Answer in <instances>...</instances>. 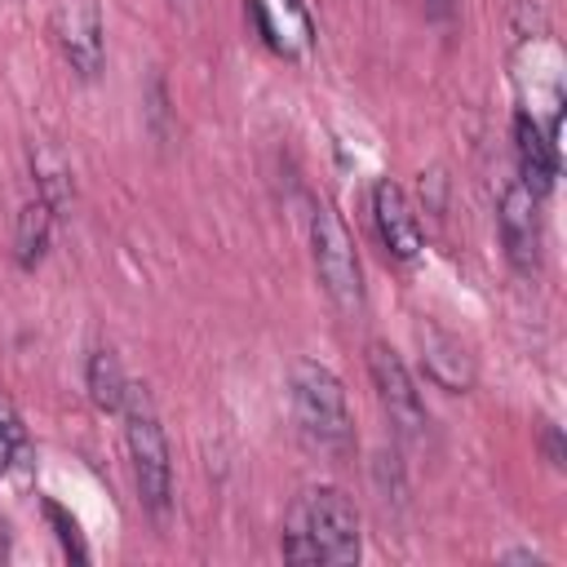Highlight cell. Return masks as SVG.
<instances>
[{"label":"cell","mask_w":567,"mask_h":567,"mask_svg":"<svg viewBox=\"0 0 567 567\" xmlns=\"http://www.w3.org/2000/svg\"><path fill=\"white\" fill-rule=\"evenodd\" d=\"M372 221H377V235H381L390 261L412 266V261L421 257V248H425V239H421V221H416L412 199L403 195L399 182L381 177V182L372 186Z\"/></svg>","instance_id":"ba28073f"},{"label":"cell","mask_w":567,"mask_h":567,"mask_svg":"<svg viewBox=\"0 0 567 567\" xmlns=\"http://www.w3.org/2000/svg\"><path fill=\"white\" fill-rule=\"evenodd\" d=\"M540 447H545L549 465H563V456H567V452H563V434H558V425H549V421L540 425Z\"/></svg>","instance_id":"e0dca14e"},{"label":"cell","mask_w":567,"mask_h":567,"mask_svg":"<svg viewBox=\"0 0 567 567\" xmlns=\"http://www.w3.org/2000/svg\"><path fill=\"white\" fill-rule=\"evenodd\" d=\"M18 447H22V425H18V416H13V412L0 403V474L13 465Z\"/></svg>","instance_id":"2e32d148"},{"label":"cell","mask_w":567,"mask_h":567,"mask_svg":"<svg viewBox=\"0 0 567 567\" xmlns=\"http://www.w3.org/2000/svg\"><path fill=\"white\" fill-rule=\"evenodd\" d=\"M279 549L288 563H359L363 532L359 509L341 487H310L292 501Z\"/></svg>","instance_id":"6da1fadb"},{"label":"cell","mask_w":567,"mask_h":567,"mask_svg":"<svg viewBox=\"0 0 567 567\" xmlns=\"http://www.w3.org/2000/svg\"><path fill=\"white\" fill-rule=\"evenodd\" d=\"M53 40L66 58V66L80 80H93L106 62V31L97 0H58L53 4Z\"/></svg>","instance_id":"8992f818"},{"label":"cell","mask_w":567,"mask_h":567,"mask_svg":"<svg viewBox=\"0 0 567 567\" xmlns=\"http://www.w3.org/2000/svg\"><path fill=\"white\" fill-rule=\"evenodd\" d=\"M261 40L284 53V58H301L310 49V18L301 9V0H248Z\"/></svg>","instance_id":"8fae6325"},{"label":"cell","mask_w":567,"mask_h":567,"mask_svg":"<svg viewBox=\"0 0 567 567\" xmlns=\"http://www.w3.org/2000/svg\"><path fill=\"white\" fill-rule=\"evenodd\" d=\"M53 217H58V213H53L40 195L18 208V221H13V257H18L22 270H35V266L44 261L49 239H53Z\"/></svg>","instance_id":"7c38bea8"},{"label":"cell","mask_w":567,"mask_h":567,"mask_svg":"<svg viewBox=\"0 0 567 567\" xmlns=\"http://www.w3.org/2000/svg\"><path fill=\"white\" fill-rule=\"evenodd\" d=\"M120 416H124V439H128L137 501H142V509L155 523H164L168 509H173V456H168V439H164V425L155 416V403H151L146 385L128 381Z\"/></svg>","instance_id":"3957f363"},{"label":"cell","mask_w":567,"mask_h":567,"mask_svg":"<svg viewBox=\"0 0 567 567\" xmlns=\"http://www.w3.org/2000/svg\"><path fill=\"white\" fill-rule=\"evenodd\" d=\"M310 252H315V270H319L323 292L332 297V306L341 315H359L363 310L359 248H354V235L346 230V221L337 217V208L323 199L310 208Z\"/></svg>","instance_id":"277c9868"},{"label":"cell","mask_w":567,"mask_h":567,"mask_svg":"<svg viewBox=\"0 0 567 567\" xmlns=\"http://www.w3.org/2000/svg\"><path fill=\"white\" fill-rule=\"evenodd\" d=\"M44 514H49V523L58 527V540H62V549H66L71 558H80V563H84V558H89V549H84V536H80L75 518H66V514H62L53 501H44Z\"/></svg>","instance_id":"9a60e30c"},{"label":"cell","mask_w":567,"mask_h":567,"mask_svg":"<svg viewBox=\"0 0 567 567\" xmlns=\"http://www.w3.org/2000/svg\"><path fill=\"white\" fill-rule=\"evenodd\" d=\"M430 13H434V18H447V13H452V0H430Z\"/></svg>","instance_id":"ac0fdd59"},{"label":"cell","mask_w":567,"mask_h":567,"mask_svg":"<svg viewBox=\"0 0 567 567\" xmlns=\"http://www.w3.org/2000/svg\"><path fill=\"white\" fill-rule=\"evenodd\" d=\"M288 399H292V421L310 447L328 456L354 452V416L346 403V385L337 381L332 368L315 359H297L288 372Z\"/></svg>","instance_id":"7a4b0ae2"},{"label":"cell","mask_w":567,"mask_h":567,"mask_svg":"<svg viewBox=\"0 0 567 567\" xmlns=\"http://www.w3.org/2000/svg\"><path fill=\"white\" fill-rule=\"evenodd\" d=\"M368 377H372V385H377V399H381V408H385L394 434H399V439H412V443L425 439V430H430L425 399H421V390H416L408 363H403L385 341H372V346H368Z\"/></svg>","instance_id":"5b68a950"},{"label":"cell","mask_w":567,"mask_h":567,"mask_svg":"<svg viewBox=\"0 0 567 567\" xmlns=\"http://www.w3.org/2000/svg\"><path fill=\"white\" fill-rule=\"evenodd\" d=\"M514 155H518V182L540 199L549 195L554 177H558V146L554 137L536 124V115L518 111L514 115Z\"/></svg>","instance_id":"30bf717a"},{"label":"cell","mask_w":567,"mask_h":567,"mask_svg":"<svg viewBox=\"0 0 567 567\" xmlns=\"http://www.w3.org/2000/svg\"><path fill=\"white\" fill-rule=\"evenodd\" d=\"M416 346H421V368H425V377L439 385V390H447V394H465V390H474V359H470V350L456 341V337H447L443 328H434V323H421L416 328Z\"/></svg>","instance_id":"9c48e42d"},{"label":"cell","mask_w":567,"mask_h":567,"mask_svg":"<svg viewBox=\"0 0 567 567\" xmlns=\"http://www.w3.org/2000/svg\"><path fill=\"white\" fill-rule=\"evenodd\" d=\"M84 381H89V399L102 408V412H115L124 408V390H128V377L120 368V354L111 346H97L84 363Z\"/></svg>","instance_id":"5bb4252c"},{"label":"cell","mask_w":567,"mask_h":567,"mask_svg":"<svg viewBox=\"0 0 567 567\" xmlns=\"http://www.w3.org/2000/svg\"><path fill=\"white\" fill-rule=\"evenodd\" d=\"M496 226H501V244H505L509 266L518 275H536V266H540V199L523 182H509L501 190Z\"/></svg>","instance_id":"52a82bcc"},{"label":"cell","mask_w":567,"mask_h":567,"mask_svg":"<svg viewBox=\"0 0 567 567\" xmlns=\"http://www.w3.org/2000/svg\"><path fill=\"white\" fill-rule=\"evenodd\" d=\"M31 177H35V195L62 217L75 199V182H71V164L53 151V146H31Z\"/></svg>","instance_id":"4fadbf2b"}]
</instances>
